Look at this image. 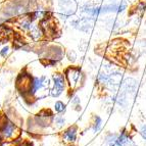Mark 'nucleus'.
Masks as SVG:
<instances>
[{
    "mask_svg": "<svg viewBox=\"0 0 146 146\" xmlns=\"http://www.w3.org/2000/svg\"><path fill=\"white\" fill-rule=\"evenodd\" d=\"M53 79L54 86L51 90V96L52 97H58L62 94L64 87H66V80H64V76L61 74H54L52 76Z\"/></svg>",
    "mask_w": 146,
    "mask_h": 146,
    "instance_id": "nucleus-1",
    "label": "nucleus"
},
{
    "mask_svg": "<svg viewBox=\"0 0 146 146\" xmlns=\"http://www.w3.org/2000/svg\"><path fill=\"white\" fill-rule=\"evenodd\" d=\"M45 80H46V77H44V76H42V77H34V78H32L31 81H30L29 94L34 95L35 93L38 92V91L44 86Z\"/></svg>",
    "mask_w": 146,
    "mask_h": 146,
    "instance_id": "nucleus-2",
    "label": "nucleus"
},
{
    "mask_svg": "<svg viewBox=\"0 0 146 146\" xmlns=\"http://www.w3.org/2000/svg\"><path fill=\"white\" fill-rule=\"evenodd\" d=\"M15 131V126L13 123H11L8 119H5L0 126V134L2 135L3 138H10L13 135Z\"/></svg>",
    "mask_w": 146,
    "mask_h": 146,
    "instance_id": "nucleus-3",
    "label": "nucleus"
},
{
    "mask_svg": "<svg viewBox=\"0 0 146 146\" xmlns=\"http://www.w3.org/2000/svg\"><path fill=\"white\" fill-rule=\"evenodd\" d=\"M77 132H78V127L77 126L70 127L68 129H66V131L63 132V134H62L63 141L70 142V143L75 142L76 139H77Z\"/></svg>",
    "mask_w": 146,
    "mask_h": 146,
    "instance_id": "nucleus-4",
    "label": "nucleus"
},
{
    "mask_svg": "<svg viewBox=\"0 0 146 146\" xmlns=\"http://www.w3.org/2000/svg\"><path fill=\"white\" fill-rule=\"evenodd\" d=\"M66 77L68 79V82L72 85H76L78 83L79 79L81 77V68H68L66 71Z\"/></svg>",
    "mask_w": 146,
    "mask_h": 146,
    "instance_id": "nucleus-5",
    "label": "nucleus"
},
{
    "mask_svg": "<svg viewBox=\"0 0 146 146\" xmlns=\"http://www.w3.org/2000/svg\"><path fill=\"white\" fill-rule=\"evenodd\" d=\"M117 140L123 146H132V145H135L134 141H133V139L132 137L130 136L129 132L126 131V130H123L119 134H117Z\"/></svg>",
    "mask_w": 146,
    "mask_h": 146,
    "instance_id": "nucleus-6",
    "label": "nucleus"
},
{
    "mask_svg": "<svg viewBox=\"0 0 146 146\" xmlns=\"http://www.w3.org/2000/svg\"><path fill=\"white\" fill-rule=\"evenodd\" d=\"M103 146H123V145L117 140V134L110 133V134H107L105 136Z\"/></svg>",
    "mask_w": 146,
    "mask_h": 146,
    "instance_id": "nucleus-7",
    "label": "nucleus"
},
{
    "mask_svg": "<svg viewBox=\"0 0 146 146\" xmlns=\"http://www.w3.org/2000/svg\"><path fill=\"white\" fill-rule=\"evenodd\" d=\"M102 127V119L99 115H94V122L92 124V130L94 133H98Z\"/></svg>",
    "mask_w": 146,
    "mask_h": 146,
    "instance_id": "nucleus-8",
    "label": "nucleus"
},
{
    "mask_svg": "<svg viewBox=\"0 0 146 146\" xmlns=\"http://www.w3.org/2000/svg\"><path fill=\"white\" fill-rule=\"evenodd\" d=\"M54 110H55L57 113H63V112L66 110V103H63L62 101H60V100L56 101L55 104H54Z\"/></svg>",
    "mask_w": 146,
    "mask_h": 146,
    "instance_id": "nucleus-9",
    "label": "nucleus"
},
{
    "mask_svg": "<svg viewBox=\"0 0 146 146\" xmlns=\"http://www.w3.org/2000/svg\"><path fill=\"white\" fill-rule=\"evenodd\" d=\"M54 123L57 127H63L66 125V119L62 117V115H57L54 119Z\"/></svg>",
    "mask_w": 146,
    "mask_h": 146,
    "instance_id": "nucleus-10",
    "label": "nucleus"
},
{
    "mask_svg": "<svg viewBox=\"0 0 146 146\" xmlns=\"http://www.w3.org/2000/svg\"><path fill=\"white\" fill-rule=\"evenodd\" d=\"M136 9H137V11H139V12L146 11V2L145 1H141V2H139L136 6Z\"/></svg>",
    "mask_w": 146,
    "mask_h": 146,
    "instance_id": "nucleus-11",
    "label": "nucleus"
},
{
    "mask_svg": "<svg viewBox=\"0 0 146 146\" xmlns=\"http://www.w3.org/2000/svg\"><path fill=\"white\" fill-rule=\"evenodd\" d=\"M9 32H11V29H10L8 26H5V25H1L0 26V34H7V33H9Z\"/></svg>",
    "mask_w": 146,
    "mask_h": 146,
    "instance_id": "nucleus-12",
    "label": "nucleus"
},
{
    "mask_svg": "<svg viewBox=\"0 0 146 146\" xmlns=\"http://www.w3.org/2000/svg\"><path fill=\"white\" fill-rule=\"evenodd\" d=\"M139 134L141 135V137L146 141V124L142 125L139 129Z\"/></svg>",
    "mask_w": 146,
    "mask_h": 146,
    "instance_id": "nucleus-13",
    "label": "nucleus"
},
{
    "mask_svg": "<svg viewBox=\"0 0 146 146\" xmlns=\"http://www.w3.org/2000/svg\"><path fill=\"white\" fill-rule=\"evenodd\" d=\"M8 53H9V47L8 46H4L1 49V51H0V55L2 56V57H6V55Z\"/></svg>",
    "mask_w": 146,
    "mask_h": 146,
    "instance_id": "nucleus-14",
    "label": "nucleus"
},
{
    "mask_svg": "<svg viewBox=\"0 0 146 146\" xmlns=\"http://www.w3.org/2000/svg\"><path fill=\"white\" fill-rule=\"evenodd\" d=\"M73 103L74 104H78V103H80V99L77 96H75V98L73 99Z\"/></svg>",
    "mask_w": 146,
    "mask_h": 146,
    "instance_id": "nucleus-15",
    "label": "nucleus"
}]
</instances>
